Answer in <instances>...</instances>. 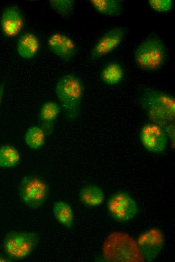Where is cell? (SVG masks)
I'll list each match as a JSON object with an SVG mask.
<instances>
[{
  "label": "cell",
  "instance_id": "cell-21",
  "mask_svg": "<svg viewBox=\"0 0 175 262\" xmlns=\"http://www.w3.org/2000/svg\"><path fill=\"white\" fill-rule=\"evenodd\" d=\"M148 4L155 11L160 13H167L173 8L172 0H149Z\"/></svg>",
  "mask_w": 175,
  "mask_h": 262
},
{
  "label": "cell",
  "instance_id": "cell-15",
  "mask_svg": "<svg viewBox=\"0 0 175 262\" xmlns=\"http://www.w3.org/2000/svg\"><path fill=\"white\" fill-rule=\"evenodd\" d=\"M79 195L81 202L89 207L101 205L105 198L103 189L95 184H89L83 186L80 190Z\"/></svg>",
  "mask_w": 175,
  "mask_h": 262
},
{
  "label": "cell",
  "instance_id": "cell-17",
  "mask_svg": "<svg viewBox=\"0 0 175 262\" xmlns=\"http://www.w3.org/2000/svg\"><path fill=\"white\" fill-rule=\"evenodd\" d=\"M125 71L123 67L116 62H110L101 70L100 78L103 83L108 85L120 83L123 79Z\"/></svg>",
  "mask_w": 175,
  "mask_h": 262
},
{
  "label": "cell",
  "instance_id": "cell-6",
  "mask_svg": "<svg viewBox=\"0 0 175 262\" xmlns=\"http://www.w3.org/2000/svg\"><path fill=\"white\" fill-rule=\"evenodd\" d=\"M107 209L113 219L121 222L131 220L139 212L135 200L129 194L122 191L116 192L108 198Z\"/></svg>",
  "mask_w": 175,
  "mask_h": 262
},
{
  "label": "cell",
  "instance_id": "cell-12",
  "mask_svg": "<svg viewBox=\"0 0 175 262\" xmlns=\"http://www.w3.org/2000/svg\"><path fill=\"white\" fill-rule=\"evenodd\" d=\"M61 111L58 103L53 101L44 102L41 107L39 117L41 127L44 130L46 135H51L54 125Z\"/></svg>",
  "mask_w": 175,
  "mask_h": 262
},
{
  "label": "cell",
  "instance_id": "cell-19",
  "mask_svg": "<svg viewBox=\"0 0 175 262\" xmlns=\"http://www.w3.org/2000/svg\"><path fill=\"white\" fill-rule=\"evenodd\" d=\"M20 155L18 150L11 145L0 147V167L10 168L16 166L20 162Z\"/></svg>",
  "mask_w": 175,
  "mask_h": 262
},
{
  "label": "cell",
  "instance_id": "cell-18",
  "mask_svg": "<svg viewBox=\"0 0 175 262\" xmlns=\"http://www.w3.org/2000/svg\"><path fill=\"white\" fill-rule=\"evenodd\" d=\"M46 135L44 130L41 126H32L25 133V143L33 150L38 149L44 144Z\"/></svg>",
  "mask_w": 175,
  "mask_h": 262
},
{
  "label": "cell",
  "instance_id": "cell-2",
  "mask_svg": "<svg viewBox=\"0 0 175 262\" xmlns=\"http://www.w3.org/2000/svg\"><path fill=\"white\" fill-rule=\"evenodd\" d=\"M55 92L65 118L74 122L81 112L84 95L82 80L72 74L64 75L56 83Z\"/></svg>",
  "mask_w": 175,
  "mask_h": 262
},
{
  "label": "cell",
  "instance_id": "cell-9",
  "mask_svg": "<svg viewBox=\"0 0 175 262\" xmlns=\"http://www.w3.org/2000/svg\"><path fill=\"white\" fill-rule=\"evenodd\" d=\"M139 138L148 151L155 153H160L166 149L168 139L165 130L161 126L151 122L142 127Z\"/></svg>",
  "mask_w": 175,
  "mask_h": 262
},
{
  "label": "cell",
  "instance_id": "cell-14",
  "mask_svg": "<svg viewBox=\"0 0 175 262\" xmlns=\"http://www.w3.org/2000/svg\"><path fill=\"white\" fill-rule=\"evenodd\" d=\"M94 9L101 15L118 17L123 13V3L119 0H90Z\"/></svg>",
  "mask_w": 175,
  "mask_h": 262
},
{
  "label": "cell",
  "instance_id": "cell-23",
  "mask_svg": "<svg viewBox=\"0 0 175 262\" xmlns=\"http://www.w3.org/2000/svg\"><path fill=\"white\" fill-rule=\"evenodd\" d=\"M6 259L3 257H0V261H6Z\"/></svg>",
  "mask_w": 175,
  "mask_h": 262
},
{
  "label": "cell",
  "instance_id": "cell-5",
  "mask_svg": "<svg viewBox=\"0 0 175 262\" xmlns=\"http://www.w3.org/2000/svg\"><path fill=\"white\" fill-rule=\"evenodd\" d=\"M19 194L27 206L36 209L40 207L47 200L49 187L44 180L38 177L25 176L20 182Z\"/></svg>",
  "mask_w": 175,
  "mask_h": 262
},
{
  "label": "cell",
  "instance_id": "cell-1",
  "mask_svg": "<svg viewBox=\"0 0 175 262\" xmlns=\"http://www.w3.org/2000/svg\"><path fill=\"white\" fill-rule=\"evenodd\" d=\"M138 99L150 122L161 126L174 145V97L161 91L143 87L139 90Z\"/></svg>",
  "mask_w": 175,
  "mask_h": 262
},
{
  "label": "cell",
  "instance_id": "cell-3",
  "mask_svg": "<svg viewBox=\"0 0 175 262\" xmlns=\"http://www.w3.org/2000/svg\"><path fill=\"white\" fill-rule=\"evenodd\" d=\"M168 56L167 48L161 38L156 34H150L136 47L134 60L140 69L155 71L165 63Z\"/></svg>",
  "mask_w": 175,
  "mask_h": 262
},
{
  "label": "cell",
  "instance_id": "cell-22",
  "mask_svg": "<svg viewBox=\"0 0 175 262\" xmlns=\"http://www.w3.org/2000/svg\"><path fill=\"white\" fill-rule=\"evenodd\" d=\"M5 84L4 82H2L0 83V104L1 102V101L2 100L4 91H5Z\"/></svg>",
  "mask_w": 175,
  "mask_h": 262
},
{
  "label": "cell",
  "instance_id": "cell-8",
  "mask_svg": "<svg viewBox=\"0 0 175 262\" xmlns=\"http://www.w3.org/2000/svg\"><path fill=\"white\" fill-rule=\"evenodd\" d=\"M165 242L163 233L157 228H151L141 233L137 239V245L144 259L154 260L162 250Z\"/></svg>",
  "mask_w": 175,
  "mask_h": 262
},
{
  "label": "cell",
  "instance_id": "cell-7",
  "mask_svg": "<svg viewBox=\"0 0 175 262\" xmlns=\"http://www.w3.org/2000/svg\"><path fill=\"white\" fill-rule=\"evenodd\" d=\"M127 33V29L122 25L113 26L106 30L93 47L90 60L99 59L113 51L123 42Z\"/></svg>",
  "mask_w": 175,
  "mask_h": 262
},
{
  "label": "cell",
  "instance_id": "cell-16",
  "mask_svg": "<svg viewBox=\"0 0 175 262\" xmlns=\"http://www.w3.org/2000/svg\"><path fill=\"white\" fill-rule=\"evenodd\" d=\"M53 212L57 222L67 229L72 228L74 222V214L71 206L63 201L55 202L53 206Z\"/></svg>",
  "mask_w": 175,
  "mask_h": 262
},
{
  "label": "cell",
  "instance_id": "cell-10",
  "mask_svg": "<svg viewBox=\"0 0 175 262\" xmlns=\"http://www.w3.org/2000/svg\"><path fill=\"white\" fill-rule=\"evenodd\" d=\"M49 49L63 60H71L77 53L74 41L66 35L56 32L51 34L47 40Z\"/></svg>",
  "mask_w": 175,
  "mask_h": 262
},
{
  "label": "cell",
  "instance_id": "cell-20",
  "mask_svg": "<svg viewBox=\"0 0 175 262\" xmlns=\"http://www.w3.org/2000/svg\"><path fill=\"white\" fill-rule=\"evenodd\" d=\"M75 0H50L49 3L53 11L64 18L71 17L76 4Z\"/></svg>",
  "mask_w": 175,
  "mask_h": 262
},
{
  "label": "cell",
  "instance_id": "cell-4",
  "mask_svg": "<svg viewBox=\"0 0 175 262\" xmlns=\"http://www.w3.org/2000/svg\"><path fill=\"white\" fill-rule=\"evenodd\" d=\"M39 240L35 232L11 231L4 236L2 246L7 257L12 260H21L29 256Z\"/></svg>",
  "mask_w": 175,
  "mask_h": 262
},
{
  "label": "cell",
  "instance_id": "cell-13",
  "mask_svg": "<svg viewBox=\"0 0 175 262\" xmlns=\"http://www.w3.org/2000/svg\"><path fill=\"white\" fill-rule=\"evenodd\" d=\"M40 42L38 37L32 33H26L22 35L17 42V51L24 59L34 57L38 53Z\"/></svg>",
  "mask_w": 175,
  "mask_h": 262
},
{
  "label": "cell",
  "instance_id": "cell-11",
  "mask_svg": "<svg viewBox=\"0 0 175 262\" xmlns=\"http://www.w3.org/2000/svg\"><path fill=\"white\" fill-rule=\"evenodd\" d=\"M24 24L23 14L16 6H10L3 11L0 19L1 29L3 34L8 37L17 36Z\"/></svg>",
  "mask_w": 175,
  "mask_h": 262
}]
</instances>
